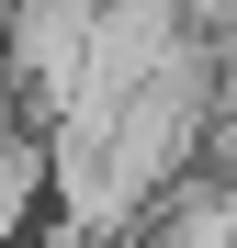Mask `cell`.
<instances>
[{
  "mask_svg": "<svg viewBox=\"0 0 237 248\" xmlns=\"http://www.w3.org/2000/svg\"><path fill=\"white\" fill-rule=\"evenodd\" d=\"M46 203H57V136L23 124V113H0V248H34Z\"/></svg>",
  "mask_w": 237,
  "mask_h": 248,
  "instance_id": "6da1fadb",
  "label": "cell"
}]
</instances>
